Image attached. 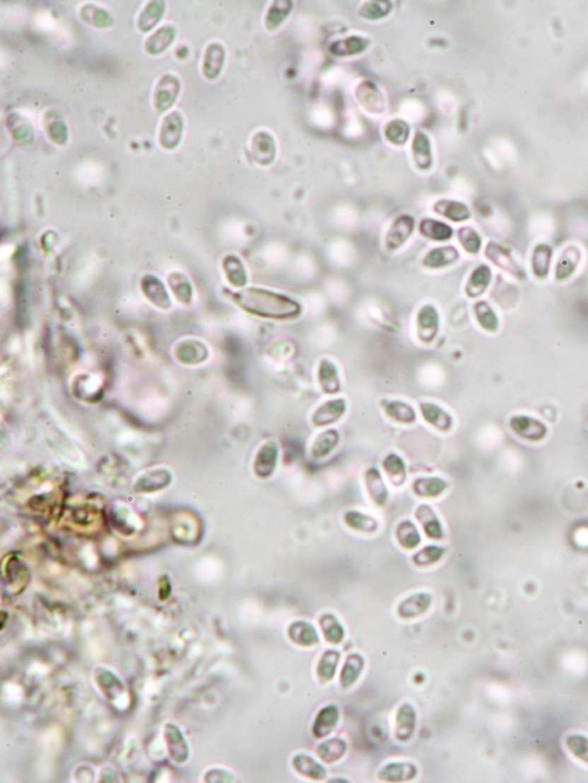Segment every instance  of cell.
Listing matches in <instances>:
<instances>
[{
  "instance_id": "obj_40",
  "label": "cell",
  "mask_w": 588,
  "mask_h": 783,
  "mask_svg": "<svg viewBox=\"0 0 588 783\" xmlns=\"http://www.w3.org/2000/svg\"><path fill=\"white\" fill-rule=\"evenodd\" d=\"M175 36H176V30L172 25H165V27L160 28L155 34L152 35L146 40V44H145L146 52L150 53V54H160V53L165 52V49L172 45Z\"/></svg>"
},
{
  "instance_id": "obj_30",
  "label": "cell",
  "mask_w": 588,
  "mask_h": 783,
  "mask_svg": "<svg viewBox=\"0 0 588 783\" xmlns=\"http://www.w3.org/2000/svg\"><path fill=\"white\" fill-rule=\"evenodd\" d=\"M363 670H365V658L356 652L349 654L345 659L343 669L340 671L339 683L341 688H351L352 685H355Z\"/></svg>"
},
{
  "instance_id": "obj_2",
  "label": "cell",
  "mask_w": 588,
  "mask_h": 783,
  "mask_svg": "<svg viewBox=\"0 0 588 783\" xmlns=\"http://www.w3.org/2000/svg\"><path fill=\"white\" fill-rule=\"evenodd\" d=\"M347 413V401L343 398L329 399L316 408L310 417L312 426L316 428L334 425L343 419Z\"/></svg>"
},
{
  "instance_id": "obj_31",
  "label": "cell",
  "mask_w": 588,
  "mask_h": 783,
  "mask_svg": "<svg viewBox=\"0 0 588 783\" xmlns=\"http://www.w3.org/2000/svg\"><path fill=\"white\" fill-rule=\"evenodd\" d=\"M395 540L404 551H415L421 545L422 536L413 520L404 519L395 527Z\"/></svg>"
},
{
  "instance_id": "obj_3",
  "label": "cell",
  "mask_w": 588,
  "mask_h": 783,
  "mask_svg": "<svg viewBox=\"0 0 588 783\" xmlns=\"http://www.w3.org/2000/svg\"><path fill=\"white\" fill-rule=\"evenodd\" d=\"M440 330V315L433 305L421 307L416 315V334L421 343L430 345Z\"/></svg>"
},
{
  "instance_id": "obj_36",
  "label": "cell",
  "mask_w": 588,
  "mask_h": 783,
  "mask_svg": "<svg viewBox=\"0 0 588 783\" xmlns=\"http://www.w3.org/2000/svg\"><path fill=\"white\" fill-rule=\"evenodd\" d=\"M319 624L322 634H323L327 642L330 643V644H339V643L343 642L346 632H345L343 625L338 620L337 617L334 613H331V612L323 613L319 617Z\"/></svg>"
},
{
  "instance_id": "obj_39",
  "label": "cell",
  "mask_w": 588,
  "mask_h": 783,
  "mask_svg": "<svg viewBox=\"0 0 588 783\" xmlns=\"http://www.w3.org/2000/svg\"><path fill=\"white\" fill-rule=\"evenodd\" d=\"M339 661L340 652L338 650L329 649L323 652L316 669V674L322 683H328L334 679Z\"/></svg>"
},
{
  "instance_id": "obj_11",
  "label": "cell",
  "mask_w": 588,
  "mask_h": 783,
  "mask_svg": "<svg viewBox=\"0 0 588 783\" xmlns=\"http://www.w3.org/2000/svg\"><path fill=\"white\" fill-rule=\"evenodd\" d=\"M181 89V83L177 77L172 75H165L158 83L154 92V107L163 113L169 110L175 104L177 99L178 93Z\"/></svg>"
},
{
  "instance_id": "obj_17",
  "label": "cell",
  "mask_w": 588,
  "mask_h": 783,
  "mask_svg": "<svg viewBox=\"0 0 588 783\" xmlns=\"http://www.w3.org/2000/svg\"><path fill=\"white\" fill-rule=\"evenodd\" d=\"M340 432L337 428H327L316 435L310 445V455L314 461L327 459L340 444Z\"/></svg>"
},
{
  "instance_id": "obj_19",
  "label": "cell",
  "mask_w": 588,
  "mask_h": 783,
  "mask_svg": "<svg viewBox=\"0 0 588 783\" xmlns=\"http://www.w3.org/2000/svg\"><path fill=\"white\" fill-rule=\"evenodd\" d=\"M355 95L362 107L369 113L380 114L385 110V100L382 92L370 81L362 82L356 89Z\"/></svg>"
},
{
  "instance_id": "obj_25",
  "label": "cell",
  "mask_w": 588,
  "mask_h": 783,
  "mask_svg": "<svg viewBox=\"0 0 588 783\" xmlns=\"http://www.w3.org/2000/svg\"><path fill=\"white\" fill-rule=\"evenodd\" d=\"M411 153H413V163L417 168L426 172L430 170L433 163L432 158L431 141L430 138L422 131H417L413 137L411 145Z\"/></svg>"
},
{
  "instance_id": "obj_44",
  "label": "cell",
  "mask_w": 588,
  "mask_h": 783,
  "mask_svg": "<svg viewBox=\"0 0 588 783\" xmlns=\"http://www.w3.org/2000/svg\"><path fill=\"white\" fill-rule=\"evenodd\" d=\"M476 321L483 330L496 332L499 329V319L493 308L486 301H479L474 306Z\"/></svg>"
},
{
  "instance_id": "obj_16",
  "label": "cell",
  "mask_w": 588,
  "mask_h": 783,
  "mask_svg": "<svg viewBox=\"0 0 588 783\" xmlns=\"http://www.w3.org/2000/svg\"><path fill=\"white\" fill-rule=\"evenodd\" d=\"M184 121L181 114L172 112L163 119L160 130L159 141L165 150H174L181 141Z\"/></svg>"
},
{
  "instance_id": "obj_33",
  "label": "cell",
  "mask_w": 588,
  "mask_h": 783,
  "mask_svg": "<svg viewBox=\"0 0 588 783\" xmlns=\"http://www.w3.org/2000/svg\"><path fill=\"white\" fill-rule=\"evenodd\" d=\"M347 742L343 738H334L330 740L323 741L316 748V755L322 762L327 764H334L339 762L346 755Z\"/></svg>"
},
{
  "instance_id": "obj_18",
  "label": "cell",
  "mask_w": 588,
  "mask_h": 783,
  "mask_svg": "<svg viewBox=\"0 0 588 783\" xmlns=\"http://www.w3.org/2000/svg\"><path fill=\"white\" fill-rule=\"evenodd\" d=\"M251 150L253 159L260 165H271L277 153L275 139L266 131H259L253 136Z\"/></svg>"
},
{
  "instance_id": "obj_8",
  "label": "cell",
  "mask_w": 588,
  "mask_h": 783,
  "mask_svg": "<svg viewBox=\"0 0 588 783\" xmlns=\"http://www.w3.org/2000/svg\"><path fill=\"white\" fill-rule=\"evenodd\" d=\"M413 516L422 527L423 532L430 540L440 541L445 538V529L435 509L429 503L417 505Z\"/></svg>"
},
{
  "instance_id": "obj_53",
  "label": "cell",
  "mask_w": 588,
  "mask_h": 783,
  "mask_svg": "<svg viewBox=\"0 0 588 783\" xmlns=\"http://www.w3.org/2000/svg\"><path fill=\"white\" fill-rule=\"evenodd\" d=\"M568 747L571 753L584 762L588 763V738L573 735L568 738Z\"/></svg>"
},
{
  "instance_id": "obj_49",
  "label": "cell",
  "mask_w": 588,
  "mask_h": 783,
  "mask_svg": "<svg viewBox=\"0 0 588 783\" xmlns=\"http://www.w3.org/2000/svg\"><path fill=\"white\" fill-rule=\"evenodd\" d=\"M551 249L549 246H536L532 255V270L538 278H546L549 273Z\"/></svg>"
},
{
  "instance_id": "obj_41",
  "label": "cell",
  "mask_w": 588,
  "mask_h": 783,
  "mask_svg": "<svg viewBox=\"0 0 588 783\" xmlns=\"http://www.w3.org/2000/svg\"><path fill=\"white\" fill-rule=\"evenodd\" d=\"M45 130L49 137L59 145L66 144L68 130L61 115L55 110H49L45 115Z\"/></svg>"
},
{
  "instance_id": "obj_20",
  "label": "cell",
  "mask_w": 588,
  "mask_h": 783,
  "mask_svg": "<svg viewBox=\"0 0 588 783\" xmlns=\"http://www.w3.org/2000/svg\"><path fill=\"white\" fill-rule=\"evenodd\" d=\"M382 469L392 486H404L408 481V466L401 455L391 452L382 461Z\"/></svg>"
},
{
  "instance_id": "obj_47",
  "label": "cell",
  "mask_w": 588,
  "mask_h": 783,
  "mask_svg": "<svg viewBox=\"0 0 588 783\" xmlns=\"http://www.w3.org/2000/svg\"><path fill=\"white\" fill-rule=\"evenodd\" d=\"M393 4L389 0H375L367 1L358 9V16L370 21H377L386 18L392 12Z\"/></svg>"
},
{
  "instance_id": "obj_10",
  "label": "cell",
  "mask_w": 588,
  "mask_h": 783,
  "mask_svg": "<svg viewBox=\"0 0 588 783\" xmlns=\"http://www.w3.org/2000/svg\"><path fill=\"white\" fill-rule=\"evenodd\" d=\"M432 595L428 591L413 593L399 603L396 613L404 620H411L425 615L432 606Z\"/></svg>"
},
{
  "instance_id": "obj_21",
  "label": "cell",
  "mask_w": 588,
  "mask_h": 783,
  "mask_svg": "<svg viewBox=\"0 0 588 783\" xmlns=\"http://www.w3.org/2000/svg\"><path fill=\"white\" fill-rule=\"evenodd\" d=\"M339 719L340 712L337 705L330 704L322 707L312 724V731L314 738H323L330 735L337 727Z\"/></svg>"
},
{
  "instance_id": "obj_26",
  "label": "cell",
  "mask_w": 588,
  "mask_h": 783,
  "mask_svg": "<svg viewBox=\"0 0 588 783\" xmlns=\"http://www.w3.org/2000/svg\"><path fill=\"white\" fill-rule=\"evenodd\" d=\"M225 60V49L220 43H211L206 49L204 64H202V73L206 78L215 80L220 76L222 68Z\"/></svg>"
},
{
  "instance_id": "obj_50",
  "label": "cell",
  "mask_w": 588,
  "mask_h": 783,
  "mask_svg": "<svg viewBox=\"0 0 588 783\" xmlns=\"http://www.w3.org/2000/svg\"><path fill=\"white\" fill-rule=\"evenodd\" d=\"M81 18H82L83 21H86L89 25H95V27H110L113 23V20L110 18V14L105 12L104 9L98 8L95 5H86V6L83 7L81 9Z\"/></svg>"
},
{
  "instance_id": "obj_28",
  "label": "cell",
  "mask_w": 588,
  "mask_h": 783,
  "mask_svg": "<svg viewBox=\"0 0 588 783\" xmlns=\"http://www.w3.org/2000/svg\"><path fill=\"white\" fill-rule=\"evenodd\" d=\"M492 282V271L490 266L481 264L478 266L471 275L469 276L468 282L466 284V297L470 299H477L486 292L487 288Z\"/></svg>"
},
{
  "instance_id": "obj_5",
  "label": "cell",
  "mask_w": 588,
  "mask_h": 783,
  "mask_svg": "<svg viewBox=\"0 0 588 783\" xmlns=\"http://www.w3.org/2000/svg\"><path fill=\"white\" fill-rule=\"evenodd\" d=\"M363 483L370 501L377 508H385L389 502V490L380 469L369 466L363 473Z\"/></svg>"
},
{
  "instance_id": "obj_27",
  "label": "cell",
  "mask_w": 588,
  "mask_h": 783,
  "mask_svg": "<svg viewBox=\"0 0 588 783\" xmlns=\"http://www.w3.org/2000/svg\"><path fill=\"white\" fill-rule=\"evenodd\" d=\"M418 775V770L411 763L394 762L384 766L378 773L380 780L387 782H404L413 780Z\"/></svg>"
},
{
  "instance_id": "obj_43",
  "label": "cell",
  "mask_w": 588,
  "mask_h": 783,
  "mask_svg": "<svg viewBox=\"0 0 588 783\" xmlns=\"http://www.w3.org/2000/svg\"><path fill=\"white\" fill-rule=\"evenodd\" d=\"M409 135H411V128L408 126L407 122H404V119H392V121L386 123L385 128H384V136H385L386 141L395 145V146H402V145L406 144L408 139H409Z\"/></svg>"
},
{
  "instance_id": "obj_37",
  "label": "cell",
  "mask_w": 588,
  "mask_h": 783,
  "mask_svg": "<svg viewBox=\"0 0 588 783\" xmlns=\"http://www.w3.org/2000/svg\"><path fill=\"white\" fill-rule=\"evenodd\" d=\"M368 45H369V40L367 38L351 36L331 44L330 52L336 57H352L365 51Z\"/></svg>"
},
{
  "instance_id": "obj_52",
  "label": "cell",
  "mask_w": 588,
  "mask_h": 783,
  "mask_svg": "<svg viewBox=\"0 0 588 783\" xmlns=\"http://www.w3.org/2000/svg\"><path fill=\"white\" fill-rule=\"evenodd\" d=\"M225 266L229 268V279H231V282L237 286H245L247 283V276H246L245 268L242 266V262L239 260L238 257H229L225 260Z\"/></svg>"
},
{
  "instance_id": "obj_24",
  "label": "cell",
  "mask_w": 588,
  "mask_h": 783,
  "mask_svg": "<svg viewBox=\"0 0 588 783\" xmlns=\"http://www.w3.org/2000/svg\"><path fill=\"white\" fill-rule=\"evenodd\" d=\"M459 253L454 246H441L433 248L423 257V266L428 269H444L446 266L457 264Z\"/></svg>"
},
{
  "instance_id": "obj_51",
  "label": "cell",
  "mask_w": 588,
  "mask_h": 783,
  "mask_svg": "<svg viewBox=\"0 0 588 783\" xmlns=\"http://www.w3.org/2000/svg\"><path fill=\"white\" fill-rule=\"evenodd\" d=\"M459 242L469 254H478L481 248V238L476 230L464 227L459 230Z\"/></svg>"
},
{
  "instance_id": "obj_22",
  "label": "cell",
  "mask_w": 588,
  "mask_h": 783,
  "mask_svg": "<svg viewBox=\"0 0 588 783\" xmlns=\"http://www.w3.org/2000/svg\"><path fill=\"white\" fill-rule=\"evenodd\" d=\"M288 639L291 642L303 648H312L319 643V637L315 626L306 620H295L288 626Z\"/></svg>"
},
{
  "instance_id": "obj_45",
  "label": "cell",
  "mask_w": 588,
  "mask_h": 783,
  "mask_svg": "<svg viewBox=\"0 0 588 783\" xmlns=\"http://www.w3.org/2000/svg\"><path fill=\"white\" fill-rule=\"evenodd\" d=\"M165 9L163 1H151L147 4L144 11L141 12V18L138 20L139 30L147 33L151 29H153L156 23L163 18Z\"/></svg>"
},
{
  "instance_id": "obj_35",
  "label": "cell",
  "mask_w": 588,
  "mask_h": 783,
  "mask_svg": "<svg viewBox=\"0 0 588 783\" xmlns=\"http://www.w3.org/2000/svg\"><path fill=\"white\" fill-rule=\"evenodd\" d=\"M485 255L490 259L494 264L502 268L503 270H507L509 273H512V275L518 276L521 277L523 276V271L521 268L517 266V264L514 262L512 255L507 249L494 244V242H490L487 245L486 251H485Z\"/></svg>"
},
{
  "instance_id": "obj_48",
  "label": "cell",
  "mask_w": 588,
  "mask_h": 783,
  "mask_svg": "<svg viewBox=\"0 0 588 783\" xmlns=\"http://www.w3.org/2000/svg\"><path fill=\"white\" fill-rule=\"evenodd\" d=\"M579 261H580V252L575 247L568 248L558 260L556 273H555L556 278L558 281L569 278L570 276L575 273Z\"/></svg>"
},
{
  "instance_id": "obj_14",
  "label": "cell",
  "mask_w": 588,
  "mask_h": 783,
  "mask_svg": "<svg viewBox=\"0 0 588 783\" xmlns=\"http://www.w3.org/2000/svg\"><path fill=\"white\" fill-rule=\"evenodd\" d=\"M317 384L327 395H336L341 391L339 369L330 358H322L317 367Z\"/></svg>"
},
{
  "instance_id": "obj_4",
  "label": "cell",
  "mask_w": 588,
  "mask_h": 783,
  "mask_svg": "<svg viewBox=\"0 0 588 783\" xmlns=\"http://www.w3.org/2000/svg\"><path fill=\"white\" fill-rule=\"evenodd\" d=\"M281 450L275 440H268L257 450L254 459V472L261 479L273 477L278 468Z\"/></svg>"
},
{
  "instance_id": "obj_13",
  "label": "cell",
  "mask_w": 588,
  "mask_h": 783,
  "mask_svg": "<svg viewBox=\"0 0 588 783\" xmlns=\"http://www.w3.org/2000/svg\"><path fill=\"white\" fill-rule=\"evenodd\" d=\"M384 413L392 422L401 425H413L417 422V411L411 404L398 399H384L380 402Z\"/></svg>"
},
{
  "instance_id": "obj_9",
  "label": "cell",
  "mask_w": 588,
  "mask_h": 783,
  "mask_svg": "<svg viewBox=\"0 0 588 783\" xmlns=\"http://www.w3.org/2000/svg\"><path fill=\"white\" fill-rule=\"evenodd\" d=\"M448 488L449 483L440 476H421L411 483V492L420 499H439Z\"/></svg>"
},
{
  "instance_id": "obj_1",
  "label": "cell",
  "mask_w": 588,
  "mask_h": 783,
  "mask_svg": "<svg viewBox=\"0 0 588 783\" xmlns=\"http://www.w3.org/2000/svg\"><path fill=\"white\" fill-rule=\"evenodd\" d=\"M235 301L244 312L262 319L290 321L298 319L302 312L297 300L266 288H245L235 294Z\"/></svg>"
},
{
  "instance_id": "obj_7",
  "label": "cell",
  "mask_w": 588,
  "mask_h": 783,
  "mask_svg": "<svg viewBox=\"0 0 588 783\" xmlns=\"http://www.w3.org/2000/svg\"><path fill=\"white\" fill-rule=\"evenodd\" d=\"M415 230V220L408 214L400 215L393 220L386 233L385 247L389 252L398 251L409 240Z\"/></svg>"
},
{
  "instance_id": "obj_29",
  "label": "cell",
  "mask_w": 588,
  "mask_h": 783,
  "mask_svg": "<svg viewBox=\"0 0 588 783\" xmlns=\"http://www.w3.org/2000/svg\"><path fill=\"white\" fill-rule=\"evenodd\" d=\"M292 767L301 777L312 780H323L327 777V770L317 760L307 753H298L292 759Z\"/></svg>"
},
{
  "instance_id": "obj_34",
  "label": "cell",
  "mask_w": 588,
  "mask_h": 783,
  "mask_svg": "<svg viewBox=\"0 0 588 783\" xmlns=\"http://www.w3.org/2000/svg\"><path fill=\"white\" fill-rule=\"evenodd\" d=\"M418 230L423 237L433 242H447L454 235L453 228L435 218H423Z\"/></svg>"
},
{
  "instance_id": "obj_42",
  "label": "cell",
  "mask_w": 588,
  "mask_h": 783,
  "mask_svg": "<svg viewBox=\"0 0 588 783\" xmlns=\"http://www.w3.org/2000/svg\"><path fill=\"white\" fill-rule=\"evenodd\" d=\"M446 554V549L441 546L429 545L416 551L411 557V562L417 567H430L438 564Z\"/></svg>"
},
{
  "instance_id": "obj_46",
  "label": "cell",
  "mask_w": 588,
  "mask_h": 783,
  "mask_svg": "<svg viewBox=\"0 0 588 783\" xmlns=\"http://www.w3.org/2000/svg\"><path fill=\"white\" fill-rule=\"evenodd\" d=\"M292 8H293V3L290 0H277V1L273 3L269 11L266 13V29L274 30V29L282 25L285 18L290 16Z\"/></svg>"
},
{
  "instance_id": "obj_23",
  "label": "cell",
  "mask_w": 588,
  "mask_h": 783,
  "mask_svg": "<svg viewBox=\"0 0 588 783\" xmlns=\"http://www.w3.org/2000/svg\"><path fill=\"white\" fill-rule=\"evenodd\" d=\"M343 523L348 529L365 534H374L380 527V520L374 516L356 509H349L343 516Z\"/></svg>"
},
{
  "instance_id": "obj_32",
  "label": "cell",
  "mask_w": 588,
  "mask_h": 783,
  "mask_svg": "<svg viewBox=\"0 0 588 783\" xmlns=\"http://www.w3.org/2000/svg\"><path fill=\"white\" fill-rule=\"evenodd\" d=\"M433 211L442 218L459 223L470 218V209L463 202L457 200L441 199L433 205Z\"/></svg>"
},
{
  "instance_id": "obj_38",
  "label": "cell",
  "mask_w": 588,
  "mask_h": 783,
  "mask_svg": "<svg viewBox=\"0 0 588 783\" xmlns=\"http://www.w3.org/2000/svg\"><path fill=\"white\" fill-rule=\"evenodd\" d=\"M8 130L16 143L21 146H30L34 141V131L29 121L20 114H12L8 117Z\"/></svg>"
},
{
  "instance_id": "obj_6",
  "label": "cell",
  "mask_w": 588,
  "mask_h": 783,
  "mask_svg": "<svg viewBox=\"0 0 588 783\" xmlns=\"http://www.w3.org/2000/svg\"><path fill=\"white\" fill-rule=\"evenodd\" d=\"M423 420L441 433H448L454 428V417L440 404L431 401H422L418 404Z\"/></svg>"
},
{
  "instance_id": "obj_12",
  "label": "cell",
  "mask_w": 588,
  "mask_h": 783,
  "mask_svg": "<svg viewBox=\"0 0 588 783\" xmlns=\"http://www.w3.org/2000/svg\"><path fill=\"white\" fill-rule=\"evenodd\" d=\"M394 736L399 742H408L416 731L417 714L413 705L404 703L395 713Z\"/></svg>"
},
{
  "instance_id": "obj_15",
  "label": "cell",
  "mask_w": 588,
  "mask_h": 783,
  "mask_svg": "<svg viewBox=\"0 0 588 783\" xmlns=\"http://www.w3.org/2000/svg\"><path fill=\"white\" fill-rule=\"evenodd\" d=\"M512 431L527 441H540L547 435V428L538 419L525 415H517L510 419Z\"/></svg>"
}]
</instances>
